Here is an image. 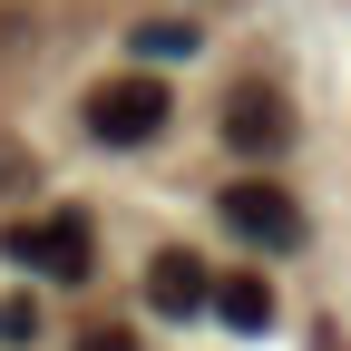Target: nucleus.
<instances>
[{"instance_id":"obj_8","label":"nucleus","mask_w":351,"mask_h":351,"mask_svg":"<svg viewBox=\"0 0 351 351\" xmlns=\"http://www.w3.org/2000/svg\"><path fill=\"white\" fill-rule=\"evenodd\" d=\"M78 351H137V332H127V322H98V332H78Z\"/></svg>"},{"instance_id":"obj_5","label":"nucleus","mask_w":351,"mask_h":351,"mask_svg":"<svg viewBox=\"0 0 351 351\" xmlns=\"http://www.w3.org/2000/svg\"><path fill=\"white\" fill-rule=\"evenodd\" d=\"M205 293H215V274H205L195 254L166 244V254L147 263V302H156V313H205Z\"/></svg>"},{"instance_id":"obj_9","label":"nucleus","mask_w":351,"mask_h":351,"mask_svg":"<svg viewBox=\"0 0 351 351\" xmlns=\"http://www.w3.org/2000/svg\"><path fill=\"white\" fill-rule=\"evenodd\" d=\"M39 332V313H29V302H0V341H29Z\"/></svg>"},{"instance_id":"obj_1","label":"nucleus","mask_w":351,"mask_h":351,"mask_svg":"<svg viewBox=\"0 0 351 351\" xmlns=\"http://www.w3.org/2000/svg\"><path fill=\"white\" fill-rule=\"evenodd\" d=\"M166 127V88L147 69H127V78H98L88 88V137H108V147H147Z\"/></svg>"},{"instance_id":"obj_3","label":"nucleus","mask_w":351,"mask_h":351,"mask_svg":"<svg viewBox=\"0 0 351 351\" xmlns=\"http://www.w3.org/2000/svg\"><path fill=\"white\" fill-rule=\"evenodd\" d=\"M10 254L29 263V274H49V283H88V215H39V225H10Z\"/></svg>"},{"instance_id":"obj_4","label":"nucleus","mask_w":351,"mask_h":351,"mask_svg":"<svg viewBox=\"0 0 351 351\" xmlns=\"http://www.w3.org/2000/svg\"><path fill=\"white\" fill-rule=\"evenodd\" d=\"M293 137V108L274 98V88H234V98H225V147L234 156H274Z\"/></svg>"},{"instance_id":"obj_6","label":"nucleus","mask_w":351,"mask_h":351,"mask_svg":"<svg viewBox=\"0 0 351 351\" xmlns=\"http://www.w3.org/2000/svg\"><path fill=\"white\" fill-rule=\"evenodd\" d=\"M205 302H215V313H225L234 332H263V322H274V283H263V274H225Z\"/></svg>"},{"instance_id":"obj_7","label":"nucleus","mask_w":351,"mask_h":351,"mask_svg":"<svg viewBox=\"0 0 351 351\" xmlns=\"http://www.w3.org/2000/svg\"><path fill=\"white\" fill-rule=\"evenodd\" d=\"M137 49H147V59H186V49H195V29H176V20H147V29H137Z\"/></svg>"},{"instance_id":"obj_2","label":"nucleus","mask_w":351,"mask_h":351,"mask_svg":"<svg viewBox=\"0 0 351 351\" xmlns=\"http://www.w3.org/2000/svg\"><path fill=\"white\" fill-rule=\"evenodd\" d=\"M225 225L244 244H263V254H293L302 244V205L274 186V176H244V186H225Z\"/></svg>"}]
</instances>
